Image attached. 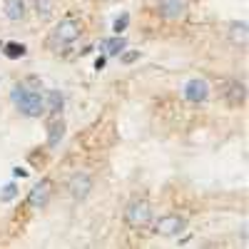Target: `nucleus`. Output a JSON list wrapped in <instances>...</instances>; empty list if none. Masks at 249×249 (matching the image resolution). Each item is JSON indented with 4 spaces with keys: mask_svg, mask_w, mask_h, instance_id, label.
Masks as SVG:
<instances>
[{
    "mask_svg": "<svg viewBox=\"0 0 249 249\" xmlns=\"http://www.w3.org/2000/svg\"><path fill=\"white\" fill-rule=\"evenodd\" d=\"M10 100H13V105L18 107L20 115H25V117H37V115H43V92H40L37 88V82H18V85H13L10 90Z\"/></svg>",
    "mask_w": 249,
    "mask_h": 249,
    "instance_id": "nucleus-1",
    "label": "nucleus"
},
{
    "mask_svg": "<svg viewBox=\"0 0 249 249\" xmlns=\"http://www.w3.org/2000/svg\"><path fill=\"white\" fill-rule=\"evenodd\" d=\"M124 222H127L130 227H135V230L147 227L152 222V207H150V202H144V199L130 202L127 207H124Z\"/></svg>",
    "mask_w": 249,
    "mask_h": 249,
    "instance_id": "nucleus-2",
    "label": "nucleus"
},
{
    "mask_svg": "<svg viewBox=\"0 0 249 249\" xmlns=\"http://www.w3.org/2000/svg\"><path fill=\"white\" fill-rule=\"evenodd\" d=\"M80 23H77V18H62L60 23L55 25L53 30V40L60 45H72L75 40L80 37Z\"/></svg>",
    "mask_w": 249,
    "mask_h": 249,
    "instance_id": "nucleus-3",
    "label": "nucleus"
},
{
    "mask_svg": "<svg viewBox=\"0 0 249 249\" xmlns=\"http://www.w3.org/2000/svg\"><path fill=\"white\" fill-rule=\"evenodd\" d=\"M184 230H187V219H184L182 214H164V217H160L157 224H155V232H157L160 237H177V234H182Z\"/></svg>",
    "mask_w": 249,
    "mask_h": 249,
    "instance_id": "nucleus-4",
    "label": "nucleus"
},
{
    "mask_svg": "<svg viewBox=\"0 0 249 249\" xmlns=\"http://www.w3.org/2000/svg\"><path fill=\"white\" fill-rule=\"evenodd\" d=\"M92 190V177L88 172H75L70 179H68V195L75 199V202H82Z\"/></svg>",
    "mask_w": 249,
    "mask_h": 249,
    "instance_id": "nucleus-5",
    "label": "nucleus"
},
{
    "mask_svg": "<svg viewBox=\"0 0 249 249\" xmlns=\"http://www.w3.org/2000/svg\"><path fill=\"white\" fill-rule=\"evenodd\" d=\"M182 97H184L187 102H195V105H199V102H204L207 97H210V85H207L204 80L195 77V80H190V82H184Z\"/></svg>",
    "mask_w": 249,
    "mask_h": 249,
    "instance_id": "nucleus-6",
    "label": "nucleus"
},
{
    "mask_svg": "<svg viewBox=\"0 0 249 249\" xmlns=\"http://www.w3.org/2000/svg\"><path fill=\"white\" fill-rule=\"evenodd\" d=\"M187 13V0H157V15L162 20H179Z\"/></svg>",
    "mask_w": 249,
    "mask_h": 249,
    "instance_id": "nucleus-7",
    "label": "nucleus"
},
{
    "mask_svg": "<svg viewBox=\"0 0 249 249\" xmlns=\"http://www.w3.org/2000/svg\"><path fill=\"white\" fill-rule=\"evenodd\" d=\"M227 40H230L232 45L237 48H247L249 43V25L244 20H232L230 25H227Z\"/></svg>",
    "mask_w": 249,
    "mask_h": 249,
    "instance_id": "nucleus-8",
    "label": "nucleus"
},
{
    "mask_svg": "<svg viewBox=\"0 0 249 249\" xmlns=\"http://www.w3.org/2000/svg\"><path fill=\"white\" fill-rule=\"evenodd\" d=\"M48 199H50V182L48 179L35 182V187H33L30 195H28V204L33 207V210H40V207H45Z\"/></svg>",
    "mask_w": 249,
    "mask_h": 249,
    "instance_id": "nucleus-9",
    "label": "nucleus"
},
{
    "mask_svg": "<svg viewBox=\"0 0 249 249\" xmlns=\"http://www.w3.org/2000/svg\"><path fill=\"white\" fill-rule=\"evenodd\" d=\"M222 97L227 102H232V105H239V102H244V97H247V88L239 80H230V82L222 85Z\"/></svg>",
    "mask_w": 249,
    "mask_h": 249,
    "instance_id": "nucleus-10",
    "label": "nucleus"
},
{
    "mask_svg": "<svg viewBox=\"0 0 249 249\" xmlns=\"http://www.w3.org/2000/svg\"><path fill=\"white\" fill-rule=\"evenodd\" d=\"M43 107L50 112V115H60L62 107H65V95H62L60 90H50L43 95Z\"/></svg>",
    "mask_w": 249,
    "mask_h": 249,
    "instance_id": "nucleus-11",
    "label": "nucleus"
},
{
    "mask_svg": "<svg viewBox=\"0 0 249 249\" xmlns=\"http://www.w3.org/2000/svg\"><path fill=\"white\" fill-rule=\"evenodd\" d=\"M102 55L110 57V55H120L124 53V48H127V40H124L122 35H115V37H107V40H102Z\"/></svg>",
    "mask_w": 249,
    "mask_h": 249,
    "instance_id": "nucleus-12",
    "label": "nucleus"
},
{
    "mask_svg": "<svg viewBox=\"0 0 249 249\" xmlns=\"http://www.w3.org/2000/svg\"><path fill=\"white\" fill-rule=\"evenodd\" d=\"M62 137H65V122L57 120L48 127V147H57V144L62 142Z\"/></svg>",
    "mask_w": 249,
    "mask_h": 249,
    "instance_id": "nucleus-13",
    "label": "nucleus"
},
{
    "mask_svg": "<svg viewBox=\"0 0 249 249\" xmlns=\"http://www.w3.org/2000/svg\"><path fill=\"white\" fill-rule=\"evenodd\" d=\"M5 15L10 20H23L25 18V3L23 0H5Z\"/></svg>",
    "mask_w": 249,
    "mask_h": 249,
    "instance_id": "nucleus-14",
    "label": "nucleus"
},
{
    "mask_svg": "<svg viewBox=\"0 0 249 249\" xmlns=\"http://www.w3.org/2000/svg\"><path fill=\"white\" fill-rule=\"evenodd\" d=\"M3 50H5V57H10V60H20V57L28 53V48L23 43H5Z\"/></svg>",
    "mask_w": 249,
    "mask_h": 249,
    "instance_id": "nucleus-15",
    "label": "nucleus"
},
{
    "mask_svg": "<svg viewBox=\"0 0 249 249\" xmlns=\"http://www.w3.org/2000/svg\"><path fill=\"white\" fill-rule=\"evenodd\" d=\"M18 197V184L15 182H8L0 187V202H13Z\"/></svg>",
    "mask_w": 249,
    "mask_h": 249,
    "instance_id": "nucleus-16",
    "label": "nucleus"
},
{
    "mask_svg": "<svg viewBox=\"0 0 249 249\" xmlns=\"http://www.w3.org/2000/svg\"><path fill=\"white\" fill-rule=\"evenodd\" d=\"M53 0H35V10H37V15L43 18V20H48L50 15H53Z\"/></svg>",
    "mask_w": 249,
    "mask_h": 249,
    "instance_id": "nucleus-17",
    "label": "nucleus"
},
{
    "mask_svg": "<svg viewBox=\"0 0 249 249\" xmlns=\"http://www.w3.org/2000/svg\"><path fill=\"white\" fill-rule=\"evenodd\" d=\"M127 28H130V15H127V13H122V15L115 20V23H112V30H115V35H120V33L127 30Z\"/></svg>",
    "mask_w": 249,
    "mask_h": 249,
    "instance_id": "nucleus-18",
    "label": "nucleus"
},
{
    "mask_svg": "<svg viewBox=\"0 0 249 249\" xmlns=\"http://www.w3.org/2000/svg\"><path fill=\"white\" fill-rule=\"evenodd\" d=\"M140 55H142V53H137V50H130V53H124V55H120V60L124 62V65H130V62L140 60Z\"/></svg>",
    "mask_w": 249,
    "mask_h": 249,
    "instance_id": "nucleus-19",
    "label": "nucleus"
},
{
    "mask_svg": "<svg viewBox=\"0 0 249 249\" xmlns=\"http://www.w3.org/2000/svg\"><path fill=\"white\" fill-rule=\"evenodd\" d=\"M13 175H15V177H20V179H23V177H30V175H28V170H23V167H15V170H13Z\"/></svg>",
    "mask_w": 249,
    "mask_h": 249,
    "instance_id": "nucleus-20",
    "label": "nucleus"
},
{
    "mask_svg": "<svg viewBox=\"0 0 249 249\" xmlns=\"http://www.w3.org/2000/svg\"><path fill=\"white\" fill-rule=\"evenodd\" d=\"M105 62H107V57H105V55L97 57V60H95V70H102V68H105Z\"/></svg>",
    "mask_w": 249,
    "mask_h": 249,
    "instance_id": "nucleus-21",
    "label": "nucleus"
}]
</instances>
